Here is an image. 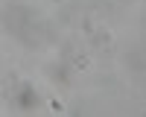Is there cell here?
I'll list each match as a JSON object with an SVG mask.
<instances>
[{
	"label": "cell",
	"mask_w": 146,
	"mask_h": 117,
	"mask_svg": "<svg viewBox=\"0 0 146 117\" xmlns=\"http://www.w3.org/2000/svg\"><path fill=\"white\" fill-rule=\"evenodd\" d=\"M15 100H18V108H27V111L35 108V105L41 102V100H38V94H35L29 85H18V97H15Z\"/></svg>",
	"instance_id": "cell-1"
}]
</instances>
